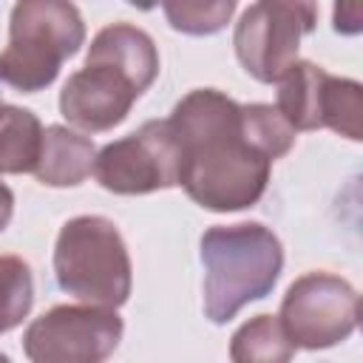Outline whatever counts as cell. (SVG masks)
<instances>
[{
    "instance_id": "6da1fadb",
    "label": "cell",
    "mask_w": 363,
    "mask_h": 363,
    "mask_svg": "<svg viewBox=\"0 0 363 363\" xmlns=\"http://www.w3.org/2000/svg\"><path fill=\"white\" fill-rule=\"evenodd\" d=\"M167 122L182 150L179 184L196 204L227 213L261 199L272 162L247 142L238 102L199 88L173 108Z\"/></svg>"
},
{
    "instance_id": "7a4b0ae2",
    "label": "cell",
    "mask_w": 363,
    "mask_h": 363,
    "mask_svg": "<svg viewBox=\"0 0 363 363\" xmlns=\"http://www.w3.org/2000/svg\"><path fill=\"white\" fill-rule=\"evenodd\" d=\"M204 312L213 323H227L241 306L264 298L284 267V250L264 224L210 227L201 235Z\"/></svg>"
},
{
    "instance_id": "3957f363",
    "label": "cell",
    "mask_w": 363,
    "mask_h": 363,
    "mask_svg": "<svg viewBox=\"0 0 363 363\" xmlns=\"http://www.w3.org/2000/svg\"><path fill=\"white\" fill-rule=\"evenodd\" d=\"M82 40L85 23L77 6L62 0H23L11 9L9 45L0 51V79L34 94L54 82Z\"/></svg>"
},
{
    "instance_id": "277c9868",
    "label": "cell",
    "mask_w": 363,
    "mask_h": 363,
    "mask_svg": "<svg viewBox=\"0 0 363 363\" xmlns=\"http://www.w3.org/2000/svg\"><path fill=\"white\" fill-rule=\"evenodd\" d=\"M60 286L88 306L116 309L130 295V258L119 230L102 216L62 224L54 247Z\"/></svg>"
},
{
    "instance_id": "5b68a950",
    "label": "cell",
    "mask_w": 363,
    "mask_h": 363,
    "mask_svg": "<svg viewBox=\"0 0 363 363\" xmlns=\"http://www.w3.org/2000/svg\"><path fill=\"white\" fill-rule=\"evenodd\" d=\"M318 9L312 3L261 0L235 23V54L247 74L261 82H278L295 62L301 37L315 28Z\"/></svg>"
},
{
    "instance_id": "8992f818",
    "label": "cell",
    "mask_w": 363,
    "mask_h": 363,
    "mask_svg": "<svg viewBox=\"0 0 363 363\" xmlns=\"http://www.w3.org/2000/svg\"><path fill=\"white\" fill-rule=\"evenodd\" d=\"M182 150L167 119L145 122L136 133L105 145L94 159V176L105 190L136 196L179 184Z\"/></svg>"
},
{
    "instance_id": "52a82bcc",
    "label": "cell",
    "mask_w": 363,
    "mask_h": 363,
    "mask_svg": "<svg viewBox=\"0 0 363 363\" xmlns=\"http://www.w3.org/2000/svg\"><path fill=\"white\" fill-rule=\"evenodd\" d=\"M360 318V295L332 272H306L284 295L281 326L295 346L326 349L346 340Z\"/></svg>"
},
{
    "instance_id": "ba28073f",
    "label": "cell",
    "mask_w": 363,
    "mask_h": 363,
    "mask_svg": "<svg viewBox=\"0 0 363 363\" xmlns=\"http://www.w3.org/2000/svg\"><path fill=\"white\" fill-rule=\"evenodd\" d=\"M122 337L113 309L54 306L28 323L23 349L31 363H105Z\"/></svg>"
},
{
    "instance_id": "9c48e42d",
    "label": "cell",
    "mask_w": 363,
    "mask_h": 363,
    "mask_svg": "<svg viewBox=\"0 0 363 363\" xmlns=\"http://www.w3.org/2000/svg\"><path fill=\"white\" fill-rule=\"evenodd\" d=\"M142 91L116 68L102 62H85L60 91L62 116L82 130H108L119 125Z\"/></svg>"
},
{
    "instance_id": "30bf717a",
    "label": "cell",
    "mask_w": 363,
    "mask_h": 363,
    "mask_svg": "<svg viewBox=\"0 0 363 363\" xmlns=\"http://www.w3.org/2000/svg\"><path fill=\"white\" fill-rule=\"evenodd\" d=\"M85 62H102V65L116 68L139 91H145L159 74V54H156L153 40L130 23L105 26L94 37Z\"/></svg>"
},
{
    "instance_id": "8fae6325",
    "label": "cell",
    "mask_w": 363,
    "mask_h": 363,
    "mask_svg": "<svg viewBox=\"0 0 363 363\" xmlns=\"http://www.w3.org/2000/svg\"><path fill=\"white\" fill-rule=\"evenodd\" d=\"M94 159L96 147L88 136L65 125H51L43 130V150L34 173L43 184L74 187L94 170Z\"/></svg>"
},
{
    "instance_id": "7c38bea8",
    "label": "cell",
    "mask_w": 363,
    "mask_h": 363,
    "mask_svg": "<svg viewBox=\"0 0 363 363\" xmlns=\"http://www.w3.org/2000/svg\"><path fill=\"white\" fill-rule=\"evenodd\" d=\"M329 74L315 62H295L278 82V111L292 130L323 128V88Z\"/></svg>"
},
{
    "instance_id": "4fadbf2b",
    "label": "cell",
    "mask_w": 363,
    "mask_h": 363,
    "mask_svg": "<svg viewBox=\"0 0 363 363\" xmlns=\"http://www.w3.org/2000/svg\"><path fill=\"white\" fill-rule=\"evenodd\" d=\"M43 150L40 119L14 105H0V173H28Z\"/></svg>"
},
{
    "instance_id": "5bb4252c",
    "label": "cell",
    "mask_w": 363,
    "mask_h": 363,
    "mask_svg": "<svg viewBox=\"0 0 363 363\" xmlns=\"http://www.w3.org/2000/svg\"><path fill=\"white\" fill-rule=\"evenodd\" d=\"M295 343L275 315H255L230 340L233 363H289Z\"/></svg>"
},
{
    "instance_id": "9a60e30c",
    "label": "cell",
    "mask_w": 363,
    "mask_h": 363,
    "mask_svg": "<svg viewBox=\"0 0 363 363\" xmlns=\"http://www.w3.org/2000/svg\"><path fill=\"white\" fill-rule=\"evenodd\" d=\"M241 130H244L247 142L269 162L289 153V147L295 142V130L281 116V111L272 105H261V102L241 105Z\"/></svg>"
},
{
    "instance_id": "2e32d148",
    "label": "cell",
    "mask_w": 363,
    "mask_h": 363,
    "mask_svg": "<svg viewBox=\"0 0 363 363\" xmlns=\"http://www.w3.org/2000/svg\"><path fill=\"white\" fill-rule=\"evenodd\" d=\"M323 128L357 142L363 139V88L354 79L332 77L323 88Z\"/></svg>"
},
{
    "instance_id": "e0dca14e",
    "label": "cell",
    "mask_w": 363,
    "mask_h": 363,
    "mask_svg": "<svg viewBox=\"0 0 363 363\" xmlns=\"http://www.w3.org/2000/svg\"><path fill=\"white\" fill-rule=\"evenodd\" d=\"M34 281L31 269L17 255H0V335L14 329L31 309Z\"/></svg>"
},
{
    "instance_id": "ac0fdd59",
    "label": "cell",
    "mask_w": 363,
    "mask_h": 363,
    "mask_svg": "<svg viewBox=\"0 0 363 363\" xmlns=\"http://www.w3.org/2000/svg\"><path fill=\"white\" fill-rule=\"evenodd\" d=\"M233 11H235L233 0H218V3H193V0L164 3V14H167L170 26L176 31H184V34H213V31L224 28V23L230 20Z\"/></svg>"
},
{
    "instance_id": "d6986e66",
    "label": "cell",
    "mask_w": 363,
    "mask_h": 363,
    "mask_svg": "<svg viewBox=\"0 0 363 363\" xmlns=\"http://www.w3.org/2000/svg\"><path fill=\"white\" fill-rule=\"evenodd\" d=\"M335 28L343 31V34H357L363 28V6L360 3L335 6Z\"/></svg>"
},
{
    "instance_id": "ffe728a7",
    "label": "cell",
    "mask_w": 363,
    "mask_h": 363,
    "mask_svg": "<svg viewBox=\"0 0 363 363\" xmlns=\"http://www.w3.org/2000/svg\"><path fill=\"white\" fill-rule=\"evenodd\" d=\"M11 210H14V196H11V190L0 182V233L6 230V224H9V218H11Z\"/></svg>"
},
{
    "instance_id": "44dd1931",
    "label": "cell",
    "mask_w": 363,
    "mask_h": 363,
    "mask_svg": "<svg viewBox=\"0 0 363 363\" xmlns=\"http://www.w3.org/2000/svg\"><path fill=\"white\" fill-rule=\"evenodd\" d=\"M0 363H11V360H9V357H6V354H0Z\"/></svg>"
}]
</instances>
